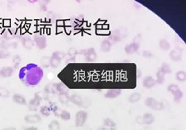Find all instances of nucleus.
<instances>
[{
  "label": "nucleus",
  "instance_id": "7",
  "mask_svg": "<svg viewBox=\"0 0 186 130\" xmlns=\"http://www.w3.org/2000/svg\"><path fill=\"white\" fill-rule=\"evenodd\" d=\"M139 48H140V44L135 43V42H132V43L128 44L125 46V52L128 55L134 54V53H137L138 51Z\"/></svg>",
  "mask_w": 186,
  "mask_h": 130
},
{
  "label": "nucleus",
  "instance_id": "20",
  "mask_svg": "<svg viewBox=\"0 0 186 130\" xmlns=\"http://www.w3.org/2000/svg\"><path fill=\"white\" fill-rule=\"evenodd\" d=\"M173 95H174V102L175 103H180L182 100L183 98V92L181 91V90L180 88L178 90H177L174 93H173Z\"/></svg>",
  "mask_w": 186,
  "mask_h": 130
},
{
  "label": "nucleus",
  "instance_id": "1",
  "mask_svg": "<svg viewBox=\"0 0 186 130\" xmlns=\"http://www.w3.org/2000/svg\"><path fill=\"white\" fill-rule=\"evenodd\" d=\"M70 102L75 105L84 108H88L92 104V101L88 98H83L78 94H72L70 96Z\"/></svg>",
  "mask_w": 186,
  "mask_h": 130
},
{
  "label": "nucleus",
  "instance_id": "22",
  "mask_svg": "<svg viewBox=\"0 0 186 130\" xmlns=\"http://www.w3.org/2000/svg\"><path fill=\"white\" fill-rule=\"evenodd\" d=\"M59 101L63 104H68L69 102H70V96H69L68 93H61L58 95Z\"/></svg>",
  "mask_w": 186,
  "mask_h": 130
},
{
  "label": "nucleus",
  "instance_id": "13",
  "mask_svg": "<svg viewBox=\"0 0 186 130\" xmlns=\"http://www.w3.org/2000/svg\"><path fill=\"white\" fill-rule=\"evenodd\" d=\"M112 47V43L108 40V39H106V40H103L101 42V45H100V50L103 53H108L110 52L111 49Z\"/></svg>",
  "mask_w": 186,
  "mask_h": 130
},
{
  "label": "nucleus",
  "instance_id": "35",
  "mask_svg": "<svg viewBox=\"0 0 186 130\" xmlns=\"http://www.w3.org/2000/svg\"><path fill=\"white\" fill-rule=\"evenodd\" d=\"M52 56H57V57H58L59 59L62 60L63 58L65 57L66 54H65V53H64V52H61V51H57V52H54V53H52Z\"/></svg>",
  "mask_w": 186,
  "mask_h": 130
},
{
  "label": "nucleus",
  "instance_id": "40",
  "mask_svg": "<svg viewBox=\"0 0 186 130\" xmlns=\"http://www.w3.org/2000/svg\"><path fill=\"white\" fill-rule=\"evenodd\" d=\"M2 130H17L15 127H8V128H5Z\"/></svg>",
  "mask_w": 186,
  "mask_h": 130
},
{
  "label": "nucleus",
  "instance_id": "39",
  "mask_svg": "<svg viewBox=\"0 0 186 130\" xmlns=\"http://www.w3.org/2000/svg\"><path fill=\"white\" fill-rule=\"evenodd\" d=\"M24 130H38V128L37 127L34 126H30V127H27V128H25Z\"/></svg>",
  "mask_w": 186,
  "mask_h": 130
},
{
  "label": "nucleus",
  "instance_id": "31",
  "mask_svg": "<svg viewBox=\"0 0 186 130\" xmlns=\"http://www.w3.org/2000/svg\"><path fill=\"white\" fill-rule=\"evenodd\" d=\"M21 62H22V58L18 55H16L13 57V64H14L15 68H17L18 67V65L21 63Z\"/></svg>",
  "mask_w": 186,
  "mask_h": 130
},
{
  "label": "nucleus",
  "instance_id": "10",
  "mask_svg": "<svg viewBox=\"0 0 186 130\" xmlns=\"http://www.w3.org/2000/svg\"><path fill=\"white\" fill-rule=\"evenodd\" d=\"M121 39H122V32H120L119 29L113 31L108 38V40L111 42L112 45L119 42L120 41H121Z\"/></svg>",
  "mask_w": 186,
  "mask_h": 130
},
{
  "label": "nucleus",
  "instance_id": "27",
  "mask_svg": "<svg viewBox=\"0 0 186 130\" xmlns=\"http://www.w3.org/2000/svg\"><path fill=\"white\" fill-rule=\"evenodd\" d=\"M159 69H161V71H162L163 72L165 73V74H171L172 73V70L171 68H170V66L169 63H163L162 64H161V67Z\"/></svg>",
  "mask_w": 186,
  "mask_h": 130
},
{
  "label": "nucleus",
  "instance_id": "11",
  "mask_svg": "<svg viewBox=\"0 0 186 130\" xmlns=\"http://www.w3.org/2000/svg\"><path fill=\"white\" fill-rule=\"evenodd\" d=\"M24 121L29 124H34L42 121V118L38 114H29L24 118Z\"/></svg>",
  "mask_w": 186,
  "mask_h": 130
},
{
  "label": "nucleus",
  "instance_id": "32",
  "mask_svg": "<svg viewBox=\"0 0 186 130\" xmlns=\"http://www.w3.org/2000/svg\"><path fill=\"white\" fill-rule=\"evenodd\" d=\"M78 54V51L76 50L75 48H70L68 51V55L70 58H72V59H75L76 56Z\"/></svg>",
  "mask_w": 186,
  "mask_h": 130
},
{
  "label": "nucleus",
  "instance_id": "37",
  "mask_svg": "<svg viewBox=\"0 0 186 130\" xmlns=\"http://www.w3.org/2000/svg\"><path fill=\"white\" fill-rule=\"evenodd\" d=\"M10 47H11V44L7 43V41H2L0 44V49L1 50H7Z\"/></svg>",
  "mask_w": 186,
  "mask_h": 130
},
{
  "label": "nucleus",
  "instance_id": "14",
  "mask_svg": "<svg viewBox=\"0 0 186 130\" xmlns=\"http://www.w3.org/2000/svg\"><path fill=\"white\" fill-rule=\"evenodd\" d=\"M103 126L107 128L108 130H116V123L111 118H107L103 120Z\"/></svg>",
  "mask_w": 186,
  "mask_h": 130
},
{
  "label": "nucleus",
  "instance_id": "15",
  "mask_svg": "<svg viewBox=\"0 0 186 130\" xmlns=\"http://www.w3.org/2000/svg\"><path fill=\"white\" fill-rule=\"evenodd\" d=\"M13 101L15 102L16 104H19V105L25 106L26 105V99L25 98L24 96L19 94H15L13 96Z\"/></svg>",
  "mask_w": 186,
  "mask_h": 130
},
{
  "label": "nucleus",
  "instance_id": "5",
  "mask_svg": "<svg viewBox=\"0 0 186 130\" xmlns=\"http://www.w3.org/2000/svg\"><path fill=\"white\" fill-rule=\"evenodd\" d=\"M183 56V49L180 48H175L170 52V57L173 61L178 62L181 61Z\"/></svg>",
  "mask_w": 186,
  "mask_h": 130
},
{
  "label": "nucleus",
  "instance_id": "19",
  "mask_svg": "<svg viewBox=\"0 0 186 130\" xmlns=\"http://www.w3.org/2000/svg\"><path fill=\"white\" fill-rule=\"evenodd\" d=\"M142 98V94L139 92H134L130 94L128 98V102L130 103H136L140 101Z\"/></svg>",
  "mask_w": 186,
  "mask_h": 130
},
{
  "label": "nucleus",
  "instance_id": "18",
  "mask_svg": "<svg viewBox=\"0 0 186 130\" xmlns=\"http://www.w3.org/2000/svg\"><path fill=\"white\" fill-rule=\"evenodd\" d=\"M22 45L26 49H31L34 45V41L30 37H25L22 40Z\"/></svg>",
  "mask_w": 186,
  "mask_h": 130
},
{
  "label": "nucleus",
  "instance_id": "4",
  "mask_svg": "<svg viewBox=\"0 0 186 130\" xmlns=\"http://www.w3.org/2000/svg\"><path fill=\"white\" fill-rule=\"evenodd\" d=\"M79 53L80 55L84 56L85 59L87 60V61L89 62L94 61V60H96V57H97L96 51H95V49L93 48H90V49H83Z\"/></svg>",
  "mask_w": 186,
  "mask_h": 130
},
{
  "label": "nucleus",
  "instance_id": "25",
  "mask_svg": "<svg viewBox=\"0 0 186 130\" xmlns=\"http://www.w3.org/2000/svg\"><path fill=\"white\" fill-rule=\"evenodd\" d=\"M51 57L49 56H43L41 59V65L43 67H49L50 66Z\"/></svg>",
  "mask_w": 186,
  "mask_h": 130
},
{
  "label": "nucleus",
  "instance_id": "2",
  "mask_svg": "<svg viewBox=\"0 0 186 130\" xmlns=\"http://www.w3.org/2000/svg\"><path fill=\"white\" fill-rule=\"evenodd\" d=\"M145 105L148 108L151 109L153 110H161L165 108V106L161 102H158L154 98L148 97L145 100Z\"/></svg>",
  "mask_w": 186,
  "mask_h": 130
},
{
  "label": "nucleus",
  "instance_id": "17",
  "mask_svg": "<svg viewBox=\"0 0 186 130\" xmlns=\"http://www.w3.org/2000/svg\"><path fill=\"white\" fill-rule=\"evenodd\" d=\"M159 47H160L161 50L168 51L171 48V45L166 39H161L159 41Z\"/></svg>",
  "mask_w": 186,
  "mask_h": 130
},
{
  "label": "nucleus",
  "instance_id": "23",
  "mask_svg": "<svg viewBox=\"0 0 186 130\" xmlns=\"http://www.w3.org/2000/svg\"><path fill=\"white\" fill-rule=\"evenodd\" d=\"M61 59H59L58 57L55 56H51V60H50V66L52 68H57L59 67L60 63H61Z\"/></svg>",
  "mask_w": 186,
  "mask_h": 130
},
{
  "label": "nucleus",
  "instance_id": "29",
  "mask_svg": "<svg viewBox=\"0 0 186 130\" xmlns=\"http://www.w3.org/2000/svg\"><path fill=\"white\" fill-rule=\"evenodd\" d=\"M60 118L64 121H69L71 119V114L70 113L68 112L67 110H62L61 114H60Z\"/></svg>",
  "mask_w": 186,
  "mask_h": 130
},
{
  "label": "nucleus",
  "instance_id": "26",
  "mask_svg": "<svg viewBox=\"0 0 186 130\" xmlns=\"http://www.w3.org/2000/svg\"><path fill=\"white\" fill-rule=\"evenodd\" d=\"M60 128H61L60 123L57 121H56V120H53V121H52L49 124V130H60Z\"/></svg>",
  "mask_w": 186,
  "mask_h": 130
},
{
  "label": "nucleus",
  "instance_id": "36",
  "mask_svg": "<svg viewBox=\"0 0 186 130\" xmlns=\"http://www.w3.org/2000/svg\"><path fill=\"white\" fill-rule=\"evenodd\" d=\"M142 56L145 58H151L154 56V55H153V53H152L150 51L144 50L143 53H142Z\"/></svg>",
  "mask_w": 186,
  "mask_h": 130
},
{
  "label": "nucleus",
  "instance_id": "33",
  "mask_svg": "<svg viewBox=\"0 0 186 130\" xmlns=\"http://www.w3.org/2000/svg\"><path fill=\"white\" fill-rule=\"evenodd\" d=\"M11 56V53L7 50H1L0 49V59H6Z\"/></svg>",
  "mask_w": 186,
  "mask_h": 130
},
{
  "label": "nucleus",
  "instance_id": "24",
  "mask_svg": "<svg viewBox=\"0 0 186 130\" xmlns=\"http://www.w3.org/2000/svg\"><path fill=\"white\" fill-rule=\"evenodd\" d=\"M176 79L179 82H185L186 81V72L184 71H178L176 74Z\"/></svg>",
  "mask_w": 186,
  "mask_h": 130
},
{
  "label": "nucleus",
  "instance_id": "42",
  "mask_svg": "<svg viewBox=\"0 0 186 130\" xmlns=\"http://www.w3.org/2000/svg\"><path fill=\"white\" fill-rule=\"evenodd\" d=\"M0 72H1V70H0Z\"/></svg>",
  "mask_w": 186,
  "mask_h": 130
},
{
  "label": "nucleus",
  "instance_id": "6",
  "mask_svg": "<svg viewBox=\"0 0 186 130\" xmlns=\"http://www.w3.org/2000/svg\"><path fill=\"white\" fill-rule=\"evenodd\" d=\"M34 41V43L36 44L37 47L39 49H45L47 46L45 37L41 36V35H35Z\"/></svg>",
  "mask_w": 186,
  "mask_h": 130
},
{
  "label": "nucleus",
  "instance_id": "41",
  "mask_svg": "<svg viewBox=\"0 0 186 130\" xmlns=\"http://www.w3.org/2000/svg\"><path fill=\"white\" fill-rule=\"evenodd\" d=\"M97 130H108L107 128H105L104 126L103 127H99V128H97Z\"/></svg>",
  "mask_w": 186,
  "mask_h": 130
},
{
  "label": "nucleus",
  "instance_id": "9",
  "mask_svg": "<svg viewBox=\"0 0 186 130\" xmlns=\"http://www.w3.org/2000/svg\"><path fill=\"white\" fill-rule=\"evenodd\" d=\"M156 84H157L156 80H154V78L150 76L145 77V79L143 81V86L147 89L153 88L154 87H155Z\"/></svg>",
  "mask_w": 186,
  "mask_h": 130
},
{
  "label": "nucleus",
  "instance_id": "30",
  "mask_svg": "<svg viewBox=\"0 0 186 130\" xmlns=\"http://www.w3.org/2000/svg\"><path fill=\"white\" fill-rule=\"evenodd\" d=\"M11 94L10 90L7 88L3 87H0V97L2 98H8Z\"/></svg>",
  "mask_w": 186,
  "mask_h": 130
},
{
  "label": "nucleus",
  "instance_id": "21",
  "mask_svg": "<svg viewBox=\"0 0 186 130\" xmlns=\"http://www.w3.org/2000/svg\"><path fill=\"white\" fill-rule=\"evenodd\" d=\"M165 76H166V74L163 72L162 71L161 69H158V71L156 73V82H157V83L162 84L165 81Z\"/></svg>",
  "mask_w": 186,
  "mask_h": 130
},
{
  "label": "nucleus",
  "instance_id": "38",
  "mask_svg": "<svg viewBox=\"0 0 186 130\" xmlns=\"http://www.w3.org/2000/svg\"><path fill=\"white\" fill-rule=\"evenodd\" d=\"M135 121L138 123V124H139V125H143V117H141V116H138L135 119Z\"/></svg>",
  "mask_w": 186,
  "mask_h": 130
},
{
  "label": "nucleus",
  "instance_id": "8",
  "mask_svg": "<svg viewBox=\"0 0 186 130\" xmlns=\"http://www.w3.org/2000/svg\"><path fill=\"white\" fill-rule=\"evenodd\" d=\"M122 94V90L121 89L119 88H111L107 90V91L106 92V94H104L105 98H110V99H112V98H116L119 97L120 94Z\"/></svg>",
  "mask_w": 186,
  "mask_h": 130
},
{
  "label": "nucleus",
  "instance_id": "3",
  "mask_svg": "<svg viewBox=\"0 0 186 130\" xmlns=\"http://www.w3.org/2000/svg\"><path fill=\"white\" fill-rule=\"evenodd\" d=\"M88 119V113L84 110L78 111L75 117V125L76 127H82L84 125Z\"/></svg>",
  "mask_w": 186,
  "mask_h": 130
},
{
  "label": "nucleus",
  "instance_id": "16",
  "mask_svg": "<svg viewBox=\"0 0 186 130\" xmlns=\"http://www.w3.org/2000/svg\"><path fill=\"white\" fill-rule=\"evenodd\" d=\"M14 73V68L11 67H4L0 72V75L4 78H9L12 76Z\"/></svg>",
  "mask_w": 186,
  "mask_h": 130
},
{
  "label": "nucleus",
  "instance_id": "28",
  "mask_svg": "<svg viewBox=\"0 0 186 130\" xmlns=\"http://www.w3.org/2000/svg\"><path fill=\"white\" fill-rule=\"evenodd\" d=\"M40 111H41V114H42V115L45 116V117H48V116L50 115L52 110L50 109V107L47 106H42V108H41Z\"/></svg>",
  "mask_w": 186,
  "mask_h": 130
},
{
  "label": "nucleus",
  "instance_id": "34",
  "mask_svg": "<svg viewBox=\"0 0 186 130\" xmlns=\"http://www.w3.org/2000/svg\"><path fill=\"white\" fill-rule=\"evenodd\" d=\"M178 89H179V87L177 84H170V85L168 87V88H167V90H168L169 92H170L171 94H173V93L175 92L176 90H178Z\"/></svg>",
  "mask_w": 186,
  "mask_h": 130
},
{
  "label": "nucleus",
  "instance_id": "12",
  "mask_svg": "<svg viewBox=\"0 0 186 130\" xmlns=\"http://www.w3.org/2000/svg\"><path fill=\"white\" fill-rule=\"evenodd\" d=\"M143 125H150L154 122V121H155V118H154V116L152 114L147 113V114H145L143 116Z\"/></svg>",
  "mask_w": 186,
  "mask_h": 130
}]
</instances>
